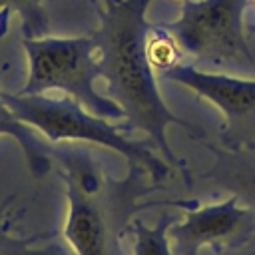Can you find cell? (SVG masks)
I'll return each instance as SVG.
<instances>
[{
    "instance_id": "3",
    "label": "cell",
    "mask_w": 255,
    "mask_h": 255,
    "mask_svg": "<svg viewBox=\"0 0 255 255\" xmlns=\"http://www.w3.org/2000/svg\"><path fill=\"white\" fill-rule=\"evenodd\" d=\"M2 102L8 110L26 126L42 131L48 141H90L118 151L129 167H137L149 173L151 181L165 185L177 169L171 167L159 151L149 149L139 139L126 137L120 126L110 124L86 110L80 102L66 94H20V92H0Z\"/></svg>"
},
{
    "instance_id": "11",
    "label": "cell",
    "mask_w": 255,
    "mask_h": 255,
    "mask_svg": "<svg viewBox=\"0 0 255 255\" xmlns=\"http://www.w3.org/2000/svg\"><path fill=\"white\" fill-rule=\"evenodd\" d=\"M0 12L18 16L22 22V38L48 36V14L44 0H0Z\"/></svg>"
},
{
    "instance_id": "2",
    "label": "cell",
    "mask_w": 255,
    "mask_h": 255,
    "mask_svg": "<svg viewBox=\"0 0 255 255\" xmlns=\"http://www.w3.org/2000/svg\"><path fill=\"white\" fill-rule=\"evenodd\" d=\"M66 185L68 217L64 239L76 255H124V239L139 207V197L165 191L149 173L129 167L128 177H112L90 153L74 147L50 149Z\"/></svg>"
},
{
    "instance_id": "8",
    "label": "cell",
    "mask_w": 255,
    "mask_h": 255,
    "mask_svg": "<svg viewBox=\"0 0 255 255\" xmlns=\"http://www.w3.org/2000/svg\"><path fill=\"white\" fill-rule=\"evenodd\" d=\"M253 231L255 213L237 197L227 195L219 203L185 209V217L171 223L167 237L173 243V255H199L203 245L247 237Z\"/></svg>"
},
{
    "instance_id": "9",
    "label": "cell",
    "mask_w": 255,
    "mask_h": 255,
    "mask_svg": "<svg viewBox=\"0 0 255 255\" xmlns=\"http://www.w3.org/2000/svg\"><path fill=\"white\" fill-rule=\"evenodd\" d=\"M8 22H10V14L0 12V40L4 38L6 30H8ZM0 135H10L16 139V143L24 151L26 165L36 179L44 177L52 169V153L46 147V143L32 131L30 126L20 122L8 110V106L2 102V98H0Z\"/></svg>"
},
{
    "instance_id": "10",
    "label": "cell",
    "mask_w": 255,
    "mask_h": 255,
    "mask_svg": "<svg viewBox=\"0 0 255 255\" xmlns=\"http://www.w3.org/2000/svg\"><path fill=\"white\" fill-rule=\"evenodd\" d=\"M175 221H177V213L169 209L161 213L155 225H147L145 221L135 217L129 231L133 241V255H173V251L169 249L167 231Z\"/></svg>"
},
{
    "instance_id": "13",
    "label": "cell",
    "mask_w": 255,
    "mask_h": 255,
    "mask_svg": "<svg viewBox=\"0 0 255 255\" xmlns=\"http://www.w3.org/2000/svg\"><path fill=\"white\" fill-rule=\"evenodd\" d=\"M245 30H247L251 36H255V20H253V22H249V24L245 26Z\"/></svg>"
},
{
    "instance_id": "15",
    "label": "cell",
    "mask_w": 255,
    "mask_h": 255,
    "mask_svg": "<svg viewBox=\"0 0 255 255\" xmlns=\"http://www.w3.org/2000/svg\"><path fill=\"white\" fill-rule=\"evenodd\" d=\"M249 2H251V4H255V0H249Z\"/></svg>"
},
{
    "instance_id": "4",
    "label": "cell",
    "mask_w": 255,
    "mask_h": 255,
    "mask_svg": "<svg viewBox=\"0 0 255 255\" xmlns=\"http://www.w3.org/2000/svg\"><path fill=\"white\" fill-rule=\"evenodd\" d=\"M249 0H181V12L161 28L173 38L183 62L207 72H251L255 56L247 42Z\"/></svg>"
},
{
    "instance_id": "12",
    "label": "cell",
    "mask_w": 255,
    "mask_h": 255,
    "mask_svg": "<svg viewBox=\"0 0 255 255\" xmlns=\"http://www.w3.org/2000/svg\"><path fill=\"white\" fill-rule=\"evenodd\" d=\"M38 241V235L30 237H16L8 231V221H6V207H0V255H64L60 245H46V247H36L34 243Z\"/></svg>"
},
{
    "instance_id": "5",
    "label": "cell",
    "mask_w": 255,
    "mask_h": 255,
    "mask_svg": "<svg viewBox=\"0 0 255 255\" xmlns=\"http://www.w3.org/2000/svg\"><path fill=\"white\" fill-rule=\"evenodd\" d=\"M28 56V78L20 94L60 92L106 120H124L122 108L96 90L100 76L92 34L74 38H22Z\"/></svg>"
},
{
    "instance_id": "1",
    "label": "cell",
    "mask_w": 255,
    "mask_h": 255,
    "mask_svg": "<svg viewBox=\"0 0 255 255\" xmlns=\"http://www.w3.org/2000/svg\"><path fill=\"white\" fill-rule=\"evenodd\" d=\"M151 0H118L106 4L100 28L92 32L100 76L110 98L122 108L126 128L139 129L155 143L159 155L175 169L179 157L167 143V126L193 129L195 126L175 116L159 96L153 66L147 54L149 26L145 12Z\"/></svg>"
},
{
    "instance_id": "6",
    "label": "cell",
    "mask_w": 255,
    "mask_h": 255,
    "mask_svg": "<svg viewBox=\"0 0 255 255\" xmlns=\"http://www.w3.org/2000/svg\"><path fill=\"white\" fill-rule=\"evenodd\" d=\"M159 76L209 100L225 116L223 131L217 137L219 145L241 147L255 143V80L207 72L183 60L159 70Z\"/></svg>"
},
{
    "instance_id": "7",
    "label": "cell",
    "mask_w": 255,
    "mask_h": 255,
    "mask_svg": "<svg viewBox=\"0 0 255 255\" xmlns=\"http://www.w3.org/2000/svg\"><path fill=\"white\" fill-rule=\"evenodd\" d=\"M203 147L211 153L207 163L199 161L193 169L179 163L177 169L187 181L189 193L233 195L255 213V143L225 147L217 141H205Z\"/></svg>"
},
{
    "instance_id": "14",
    "label": "cell",
    "mask_w": 255,
    "mask_h": 255,
    "mask_svg": "<svg viewBox=\"0 0 255 255\" xmlns=\"http://www.w3.org/2000/svg\"><path fill=\"white\" fill-rule=\"evenodd\" d=\"M110 2H118V0H104V4H110Z\"/></svg>"
}]
</instances>
